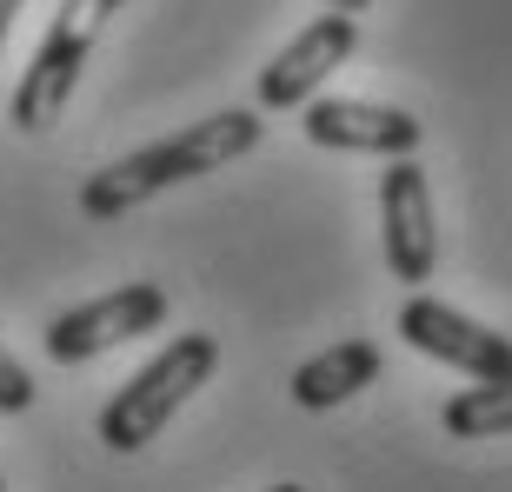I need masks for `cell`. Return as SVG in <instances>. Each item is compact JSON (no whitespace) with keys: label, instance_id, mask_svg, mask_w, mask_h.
<instances>
[{"label":"cell","instance_id":"obj_1","mask_svg":"<svg viewBox=\"0 0 512 492\" xmlns=\"http://www.w3.org/2000/svg\"><path fill=\"white\" fill-rule=\"evenodd\" d=\"M260 140H266V120L253 114V107L207 114V120H193V127H180L173 140H153V147L127 153V160H114V167L87 173L80 213H87V220H120V213L147 207L153 193L187 187V180H200V173H220V167H233V160H247Z\"/></svg>","mask_w":512,"mask_h":492},{"label":"cell","instance_id":"obj_2","mask_svg":"<svg viewBox=\"0 0 512 492\" xmlns=\"http://www.w3.org/2000/svg\"><path fill=\"white\" fill-rule=\"evenodd\" d=\"M213 373H220V340H213V333H173V340L100 406V446H107V453H140V446H153L160 426H167Z\"/></svg>","mask_w":512,"mask_h":492},{"label":"cell","instance_id":"obj_3","mask_svg":"<svg viewBox=\"0 0 512 492\" xmlns=\"http://www.w3.org/2000/svg\"><path fill=\"white\" fill-rule=\"evenodd\" d=\"M114 7L120 0H60V14L47 20V34H40L14 100H7V120H14L20 133H47L67 114V100H74V87H80V67L94 60V40H100V27H107Z\"/></svg>","mask_w":512,"mask_h":492},{"label":"cell","instance_id":"obj_4","mask_svg":"<svg viewBox=\"0 0 512 492\" xmlns=\"http://www.w3.org/2000/svg\"><path fill=\"white\" fill-rule=\"evenodd\" d=\"M399 340L413 346V353H426V360H439V366H459L473 386H512V340L506 333H493L473 313L433 300L426 286L399 306Z\"/></svg>","mask_w":512,"mask_h":492},{"label":"cell","instance_id":"obj_5","mask_svg":"<svg viewBox=\"0 0 512 492\" xmlns=\"http://www.w3.org/2000/svg\"><path fill=\"white\" fill-rule=\"evenodd\" d=\"M160 320H167V286L127 280V286H114V293H100V300L74 306V313H60V320L40 333V346H47L54 366H80V360H100L107 346H127V340H140V333H153Z\"/></svg>","mask_w":512,"mask_h":492},{"label":"cell","instance_id":"obj_6","mask_svg":"<svg viewBox=\"0 0 512 492\" xmlns=\"http://www.w3.org/2000/svg\"><path fill=\"white\" fill-rule=\"evenodd\" d=\"M380 246H386V273L399 286H426L439 266V220H433V187L419 173L413 153H399L380 173Z\"/></svg>","mask_w":512,"mask_h":492},{"label":"cell","instance_id":"obj_7","mask_svg":"<svg viewBox=\"0 0 512 492\" xmlns=\"http://www.w3.org/2000/svg\"><path fill=\"white\" fill-rule=\"evenodd\" d=\"M360 47V20L353 14H320L306 34H293L280 54L260 67L253 80V94H260V114H286V107H306V100L320 94L326 74H340L346 60Z\"/></svg>","mask_w":512,"mask_h":492},{"label":"cell","instance_id":"obj_8","mask_svg":"<svg viewBox=\"0 0 512 492\" xmlns=\"http://www.w3.org/2000/svg\"><path fill=\"white\" fill-rule=\"evenodd\" d=\"M306 147H326V153H419L426 140V120H413L406 107H380V100H306Z\"/></svg>","mask_w":512,"mask_h":492},{"label":"cell","instance_id":"obj_9","mask_svg":"<svg viewBox=\"0 0 512 492\" xmlns=\"http://www.w3.org/2000/svg\"><path fill=\"white\" fill-rule=\"evenodd\" d=\"M373 379H380V346L340 340V346H326V353L293 366V399H300L306 413H326V406H346L353 393H366Z\"/></svg>","mask_w":512,"mask_h":492},{"label":"cell","instance_id":"obj_10","mask_svg":"<svg viewBox=\"0 0 512 492\" xmlns=\"http://www.w3.org/2000/svg\"><path fill=\"white\" fill-rule=\"evenodd\" d=\"M439 419L453 439H512V386H466L446 399Z\"/></svg>","mask_w":512,"mask_h":492},{"label":"cell","instance_id":"obj_11","mask_svg":"<svg viewBox=\"0 0 512 492\" xmlns=\"http://www.w3.org/2000/svg\"><path fill=\"white\" fill-rule=\"evenodd\" d=\"M34 406V379H27V366L0 346V413H27Z\"/></svg>","mask_w":512,"mask_h":492},{"label":"cell","instance_id":"obj_12","mask_svg":"<svg viewBox=\"0 0 512 492\" xmlns=\"http://www.w3.org/2000/svg\"><path fill=\"white\" fill-rule=\"evenodd\" d=\"M14 14H20V0H0V47H7V34H14Z\"/></svg>","mask_w":512,"mask_h":492},{"label":"cell","instance_id":"obj_13","mask_svg":"<svg viewBox=\"0 0 512 492\" xmlns=\"http://www.w3.org/2000/svg\"><path fill=\"white\" fill-rule=\"evenodd\" d=\"M326 7H333V14H366L373 0H326Z\"/></svg>","mask_w":512,"mask_h":492},{"label":"cell","instance_id":"obj_14","mask_svg":"<svg viewBox=\"0 0 512 492\" xmlns=\"http://www.w3.org/2000/svg\"><path fill=\"white\" fill-rule=\"evenodd\" d=\"M273 492H306V486H293V479H286V486H273Z\"/></svg>","mask_w":512,"mask_h":492},{"label":"cell","instance_id":"obj_15","mask_svg":"<svg viewBox=\"0 0 512 492\" xmlns=\"http://www.w3.org/2000/svg\"><path fill=\"white\" fill-rule=\"evenodd\" d=\"M0 492H7V479H0Z\"/></svg>","mask_w":512,"mask_h":492}]
</instances>
